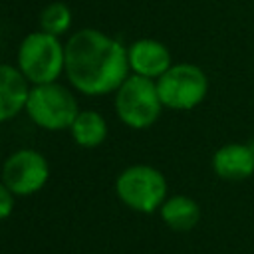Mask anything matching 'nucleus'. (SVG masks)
I'll list each match as a JSON object with an SVG mask.
<instances>
[{"instance_id":"obj_4","label":"nucleus","mask_w":254,"mask_h":254,"mask_svg":"<svg viewBox=\"0 0 254 254\" xmlns=\"http://www.w3.org/2000/svg\"><path fill=\"white\" fill-rule=\"evenodd\" d=\"M24 111L38 127L46 131H64L71 127L79 113V105L67 87L52 81L32 85Z\"/></svg>"},{"instance_id":"obj_1","label":"nucleus","mask_w":254,"mask_h":254,"mask_svg":"<svg viewBox=\"0 0 254 254\" xmlns=\"http://www.w3.org/2000/svg\"><path fill=\"white\" fill-rule=\"evenodd\" d=\"M65 77L83 95H107L129 77L127 48L95 28H81L65 42Z\"/></svg>"},{"instance_id":"obj_6","label":"nucleus","mask_w":254,"mask_h":254,"mask_svg":"<svg viewBox=\"0 0 254 254\" xmlns=\"http://www.w3.org/2000/svg\"><path fill=\"white\" fill-rule=\"evenodd\" d=\"M163 107L175 111H190L198 107L208 93V77L194 64H173L159 79H155Z\"/></svg>"},{"instance_id":"obj_13","label":"nucleus","mask_w":254,"mask_h":254,"mask_svg":"<svg viewBox=\"0 0 254 254\" xmlns=\"http://www.w3.org/2000/svg\"><path fill=\"white\" fill-rule=\"evenodd\" d=\"M71 26V10L64 2H52L40 12V30L52 34V36H62L69 30Z\"/></svg>"},{"instance_id":"obj_12","label":"nucleus","mask_w":254,"mask_h":254,"mask_svg":"<svg viewBox=\"0 0 254 254\" xmlns=\"http://www.w3.org/2000/svg\"><path fill=\"white\" fill-rule=\"evenodd\" d=\"M69 133H71V139L75 141V145H79L83 149H93L105 141L107 121L99 111L85 109V111L77 113V117L73 119V123L69 127Z\"/></svg>"},{"instance_id":"obj_3","label":"nucleus","mask_w":254,"mask_h":254,"mask_svg":"<svg viewBox=\"0 0 254 254\" xmlns=\"http://www.w3.org/2000/svg\"><path fill=\"white\" fill-rule=\"evenodd\" d=\"M163 111V101L155 79L129 73L115 91V113L123 125L131 129H147L157 123Z\"/></svg>"},{"instance_id":"obj_5","label":"nucleus","mask_w":254,"mask_h":254,"mask_svg":"<svg viewBox=\"0 0 254 254\" xmlns=\"http://www.w3.org/2000/svg\"><path fill=\"white\" fill-rule=\"evenodd\" d=\"M115 192L131 210L151 214L159 210L167 198V179L151 165H131L119 173Z\"/></svg>"},{"instance_id":"obj_7","label":"nucleus","mask_w":254,"mask_h":254,"mask_svg":"<svg viewBox=\"0 0 254 254\" xmlns=\"http://www.w3.org/2000/svg\"><path fill=\"white\" fill-rule=\"evenodd\" d=\"M48 179H50L48 159L36 149L14 151L2 165V183L16 196H28L42 190Z\"/></svg>"},{"instance_id":"obj_11","label":"nucleus","mask_w":254,"mask_h":254,"mask_svg":"<svg viewBox=\"0 0 254 254\" xmlns=\"http://www.w3.org/2000/svg\"><path fill=\"white\" fill-rule=\"evenodd\" d=\"M161 220L175 232H189L200 220V206L194 198L187 194L167 196L159 208Z\"/></svg>"},{"instance_id":"obj_10","label":"nucleus","mask_w":254,"mask_h":254,"mask_svg":"<svg viewBox=\"0 0 254 254\" xmlns=\"http://www.w3.org/2000/svg\"><path fill=\"white\" fill-rule=\"evenodd\" d=\"M30 89V81L18 65L0 64V123L14 119L26 109Z\"/></svg>"},{"instance_id":"obj_14","label":"nucleus","mask_w":254,"mask_h":254,"mask_svg":"<svg viewBox=\"0 0 254 254\" xmlns=\"http://www.w3.org/2000/svg\"><path fill=\"white\" fill-rule=\"evenodd\" d=\"M16 206V194L0 181V220H6Z\"/></svg>"},{"instance_id":"obj_2","label":"nucleus","mask_w":254,"mask_h":254,"mask_svg":"<svg viewBox=\"0 0 254 254\" xmlns=\"http://www.w3.org/2000/svg\"><path fill=\"white\" fill-rule=\"evenodd\" d=\"M16 65L30 85L58 81L65 71V44L44 30L30 32L18 46Z\"/></svg>"},{"instance_id":"obj_8","label":"nucleus","mask_w":254,"mask_h":254,"mask_svg":"<svg viewBox=\"0 0 254 254\" xmlns=\"http://www.w3.org/2000/svg\"><path fill=\"white\" fill-rule=\"evenodd\" d=\"M127 60L131 73L149 79H159L173 65L169 48L153 38H139L131 42L127 48Z\"/></svg>"},{"instance_id":"obj_9","label":"nucleus","mask_w":254,"mask_h":254,"mask_svg":"<svg viewBox=\"0 0 254 254\" xmlns=\"http://www.w3.org/2000/svg\"><path fill=\"white\" fill-rule=\"evenodd\" d=\"M212 171L230 183L244 181L254 175V145L226 143L212 155Z\"/></svg>"}]
</instances>
